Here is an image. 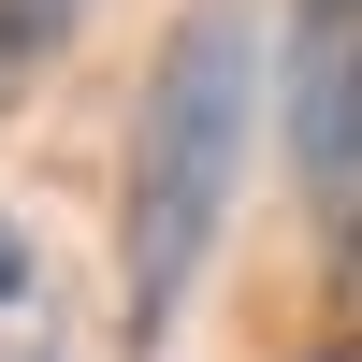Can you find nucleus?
Segmentation results:
<instances>
[{"label":"nucleus","instance_id":"nucleus-1","mask_svg":"<svg viewBox=\"0 0 362 362\" xmlns=\"http://www.w3.org/2000/svg\"><path fill=\"white\" fill-rule=\"evenodd\" d=\"M247 116H261V15L247 0H189L160 73H145V116H131V232H116V261H131L145 334L189 305L203 247H218L232 189H247Z\"/></svg>","mask_w":362,"mask_h":362},{"label":"nucleus","instance_id":"nucleus-2","mask_svg":"<svg viewBox=\"0 0 362 362\" xmlns=\"http://www.w3.org/2000/svg\"><path fill=\"white\" fill-rule=\"evenodd\" d=\"M276 131H290V174H305L334 261H362V0H290Z\"/></svg>","mask_w":362,"mask_h":362},{"label":"nucleus","instance_id":"nucleus-3","mask_svg":"<svg viewBox=\"0 0 362 362\" xmlns=\"http://www.w3.org/2000/svg\"><path fill=\"white\" fill-rule=\"evenodd\" d=\"M87 29V0H0V102H29V73H58Z\"/></svg>","mask_w":362,"mask_h":362},{"label":"nucleus","instance_id":"nucleus-4","mask_svg":"<svg viewBox=\"0 0 362 362\" xmlns=\"http://www.w3.org/2000/svg\"><path fill=\"white\" fill-rule=\"evenodd\" d=\"M0 305H29V232L0 218Z\"/></svg>","mask_w":362,"mask_h":362},{"label":"nucleus","instance_id":"nucleus-5","mask_svg":"<svg viewBox=\"0 0 362 362\" xmlns=\"http://www.w3.org/2000/svg\"><path fill=\"white\" fill-rule=\"evenodd\" d=\"M29 362H44V348H29Z\"/></svg>","mask_w":362,"mask_h":362}]
</instances>
